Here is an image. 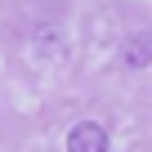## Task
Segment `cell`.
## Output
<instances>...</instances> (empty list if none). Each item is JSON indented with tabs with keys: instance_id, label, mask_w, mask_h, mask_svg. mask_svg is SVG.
Wrapping results in <instances>:
<instances>
[{
	"instance_id": "cell-1",
	"label": "cell",
	"mask_w": 152,
	"mask_h": 152,
	"mask_svg": "<svg viewBox=\"0 0 152 152\" xmlns=\"http://www.w3.org/2000/svg\"><path fill=\"white\" fill-rule=\"evenodd\" d=\"M67 152H107V125L81 121V125L67 134Z\"/></svg>"
},
{
	"instance_id": "cell-2",
	"label": "cell",
	"mask_w": 152,
	"mask_h": 152,
	"mask_svg": "<svg viewBox=\"0 0 152 152\" xmlns=\"http://www.w3.org/2000/svg\"><path fill=\"white\" fill-rule=\"evenodd\" d=\"M121 58H125V67H148V63H152V36H148V31L130 36V40L121 45Z\"/></svg>"
}]
</instances>
